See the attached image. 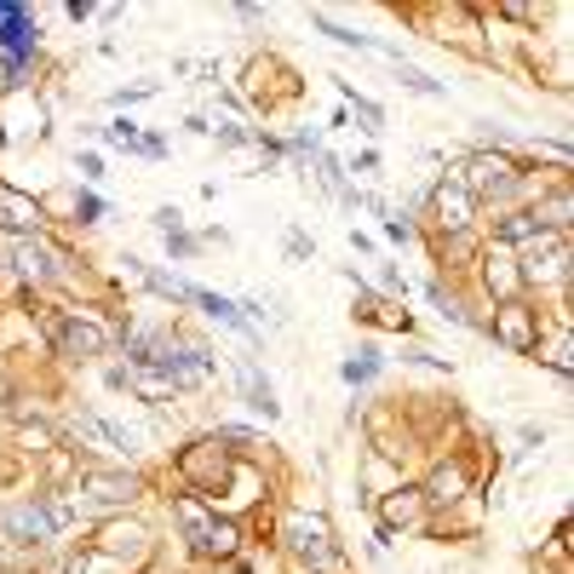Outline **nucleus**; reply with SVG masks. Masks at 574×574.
I'll list each match as a JSON object with an SVG mask.
<instances>
[{
	"label": "nucleus",
	"instance_id": "f8f14e48",
	"mask_svg": "<svg viewBox=\"0 0 574 574\" xmlns=\"http://www.w3.org/2000/svg\"><path fill=\"white\" fill-rule=\"evenodd\" d=\"M12 264L23 270L29 282H52L58 276V253L47 242H29V235H18V242H12Z\"/></svg>",
	"mask_w": 574,
	"mask_h": 574
},
{
	"label": "nucleus",
	"instance_id": "423d86ee",
	"mask_svg": "<svg viewBox=\"0 0 574 574\" xmlns=\"http://www.w3.org/2000/svg\"><path fill=\"white\" fill-rule=\"evenodd\" d=\"M81 494H87L92 505H127V500L144 494V483L132 477V471H87V477H81Z\"/></svg>",
	"mask_w": 574,
	"mask_h": 574
},
{
	"label": "nucleus",
	"instance_id": "4468645a",
	"mask_svg": "<svg viewBox=\"0 0 574 574\" xmlns=\"http://www.w3.org/2000/svg\"><path fill=\"white\" fill-rule=\"evenodd\" d=\"M420 500H425V505H454V500H465V465H460V460L436 465L431 483L420 489Z\"/></svg>",
	"mask_w": 574,
	"mask_h": 574
},
{
	"label": "nucleus",
	"instance_id": "f03ea898",
	"mask_svg": "<svg viewBox=\"0 0 574 574\" xmlns=\"http://www.w3.org/2000/svg\"><path fill=\"white\" fill-rule=\"evenodd\" d=\"M58 523H70V505L63 500H23L7 512V540L12 546H41L58 534Z\"/></svg>",
	"mask_w": 574,
	"mask_h": 574
},
{
	"label": "nucleus",
	"instance_id": "a211bd4d",
	"mask_svg": "<svg viewBox=\"0 0 574 574\" xmlns=\"http://www.w3.org/2000/svg\"><path fill=\"white\" fill-rule=\"evenodd\" d=\"M483 264H489L483 276H489V288H494V293H517V288H523V276L512 270V253H505V248H494Z\"/></svg>",
	"mask_w": 574,
	"mask_h": 574
},
{
	"label": "nucleus",
	"instance_id": "39448f33",
	"mask_svg": "<svg viewBox=\"0 0 574 574\" xmlns=\"http://www.w3.org/2000/svg\"><path fill=\"white\" fill-rule=\"evenodd\" d=\"M471 213H477V201H471V190H465L460 179H449V184L431 190V219L443 224L449 235H460V230L471 224Z\"/></svg>",
	"mask_w": 574,
	"mask_h": 574
},
{
	"label": "nucleus",
	"instance_id": "20e7f679",
	"mask_svg": "<svg viewBox=\"0 0 574 574\" xmlns=\"http://www.w3.org/2000/svg\"><path fill=\"white\" fill-rule=\"evenodd\" d=\"M460 184L471 190V201L512 195V190H517V167L505 161V155H471V167H465V179H460Z\"/></svg>",
	"mask_w": 574,
	"mask_h": 574
},
{
	"label": "nucleus",
	"instance_id": "9b49d317",
	"mask_svg": "<svg viewBox=\"0 0 574 574\" xmlns=\"http://www.w3.org/2000/svg\"><path fill=\"white\" fill-rule=\"evenodd\" d=\"M70 425H75V436H81V443H92V449H115V454H132V436H127L121 425H110L104 414H87V409H81Z\"/></svg>",
	"mask_w": 574,
	"mask_h": 574
},
{
	"label": "nucleus",
	"instance_id": "4be33fe9",
	"mask_svg": "<svg viewBox=\"0 0 574 574\" xmlns=\"http://www.w3.org/2000/svg\"><path fill=\"white\" fill-rule=\"evenodd\" d=\"M396 75H402V87H414V92H425V98H436V92H443V87H436L431 75H420L414 63H402V58H396Z\"/></svg>",
	"mask_w": 574,
	"mask_h": 574
},
{
	"label": "nucleus",
	"instance_id": "1a4fd4ad",
	"mask_svg": "<svg viewBox=\"0 0 574 574\" xmlns=\"http://www.w3.org/2000/svg\"><path fill=\"white\" fill-rule=\"evenodd\" d=\"M173 517H179V528L190 534V546H195V552H213L219 517H213V512H208V505H201L195 494H179V500H173Z\"/></svg>",
	"mask_w": 574,
	"mask_h": 574
},
{
	"label": "nucleus",
	"instance_id": "0eeeda50",
	"mask_svg": "<svg viewBox=\"0 0 574 574\" xmlns=\"http://www.w3.org/2000/svg\"><path fill=\"white\" fill-rule=\"evenodd\" d=\"M494 340L512 345V351H534L540 345V328H534V311L517 305V299H505L500 316H494Z\"/></svg>",
	"mask_w": 574,
	"mask_h": 574
},
{
	"label": "nucleus",
	"instance_id": "dca6fc26",
	"mask_svg": "<svg viewBox=\"0 0 574 574\" xmlns=\"http://www.w3.org/2000/svg\"><path fill=\"white\" fill-rule=\"evenodd\" d=\"M29 36H36L29 12H23V7H7V0H0V47H7V58H18V52L29 47Z\"/></svg>",
	"mask_w": 574,
	"mask_h": 574
},
{
	"label": "nucleus",
	"instance_id": "7ed1b4c3",
	"mask_svg": "<svg viewBox=\"0 0 574 574\" xmlns=\"http://www.w3.org/2000/svg\"><path fill=\"white\" fill-rule=\"evenodd\" d=\"M41 328H47V340L58 345V356H70V362L104 351V328H98V322H81L75 311H41Z\"/></svg>",
	"mask_w": 574,
	"mask_h": 574
},
{
	"label": "nucleus",
	"instance_id": "6ab92c4d",
	"mask_svg": "<svg viewBox=\"0 0 574 574\" xmlns=\"http://www.w3.org/2000/svg\"><path fill=\"white\" fill-rule=\"evenodd\" d=\"M190 299H195V305H201V311H208V316H219L224 328H242V333H248V316H242V311H235V305H230V299H219V293H208V288H190Z\"/></svg>",
	"mask_w": 574,
	"mask_h": 574
},
{
	"label": "nucleus",
	"instance_id": "9d476101",
	"mask_svg": "<svg viewBox=\"0 0 574 574\" xmlns=\"http://www.w3.org/2000/svg\"><path fill=\"white\" fill-rule=\"evenodd\" d=\"M41 201L36 195H23V190H12V184H0V230H18V235H29V230H41Z\"/></svg>",
	"mask_w": 574,
	"mask_h": 574
},
{
	"label": "nucleus",
	"instance_id": "412c9836",
	"mask_svg": "<svg viewBox=\"0 0 574 574\" xmlns=\"http://www.w3.org/2000/svg\"><path fill=\"white\" fill-rule=\"evenodd\" d=\"M316 29H322V36H333L340 47H374L367 36H356V29H340V23H333V18H322V12H316Z\"/></svg>",
	"mask_w": 574,
	"mask_h": 574
},
{
	"label": "nucleus",
	"instance_id": "ddd939ff",
	"mask_svg": "<svg viewBox=\"0 0 574 574\" xmlns=\"http://www.w3.org/2000/svg\"><path fill=\"white\" fill-rule=\"evenodd\" d=\"M425 517V500H420V489H396L385 505H380V523H385V540L396 534V528H414Z\"/></svg>",
	"mask_w": 574,
	"mask_h": 574
},
{
	"label": "nucleus",
	"instance_id": "f3484780",
	"mask_svg": "<svg viewBox=\"0 0 574 574\" xmlns=\"http://www.w3.org/2000/svg\"><path fill=\"white\" fill-rule=\"evenodd\" d=\"M127 385H132V391H139L144 402H167V396H173V391H179L173 380H167V374H161V367H132V374H127Z\"/></svg>",
	"mask_w": 574,
	"mask_h": 574
},
{
	"label": "nucleus",
	"instance_id": "f257e3e1",
	"mask_svg": "<svg viewBox=\"0 0 574 574\" xmlns=\"http://www.w3.org/2000/svg\"><path fill=\"white\" fill-rule=\"evenodd\" d=\"M282 546L293 563H305L316 574H328L333 563H340V546H333V528L316 517V512H288L282 517Z\"/></svg>",
	"mask_w": 574,
	"mask_h": 574
},
{
	"label": "nucleus",
	"instance_id": "6e6552de",
	"mask_svg": "<svg viewBox=\"0 0 574 574\" xmlns=\"http://www.w3.org/2000/svg\"><path fill=\"white\" fill-rule=\"evenodd\" d=\"M150 552V534L139 523H110V528H98V557H110V563H139Z\"/></svg>",
	"mask_w": 574,
	"mask_h": 574
},
{
	"label": "nucleus",
	"instance_id": "5701e85b",
	"mask_svg": "<svg viewBox=\"0 0 574 574\" xmlns=\"http://www.w3.org/2000/svg\"><path fill=\"white\" fill-rule=\"evenodd\" d=\"M374 367H380V356H374V351H362L356 362H345V380H351V385H356V380H374Z\"/></svg>",
	"mask_w": 574,
	"mask_h": 574
},
{
	"label": "nucleus",
	"instance_id": "2eb2a0df",
	"mask_svg": "<svg viewBox=\"0 0 574 574\" xmlns=\"http://www.w3.org/2000/svg\"><path fill=\"white\" fill-rule=\"evenodd\" d=\"M546 235V219L540 213H505L500 219V248H534Z\"/></svg>",
	"mask_w": 574,
	"mask_h": 574
},
{
	"label": "nucleus",
	"instance_id": "aec40b11",
	"mask_svg": "<svg viewBox=\"0 0 574 574\" xmlns=\"http://www.w3.org/2000/svg\"><path fill=\"white\" fill-rule=\"evenodd\" d=\"M242 391H248V409H259L264 420H276V391H270V380H259L253 367H242Z\"/></svg>",
	"mask_w": 574,
	"mask_h": 574
}]
</instances>
